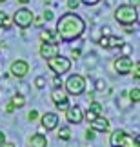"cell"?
Here are the masks:
<instances>
[{
	"mask_svg": "<svg viewBox=\"0 0 140 147\" xmlns=\"http://www.w3.org/2000/svg\"><path fill=\"white\" fill-rule=\"evenodd\" d=\"M86 31V22H84L82 16H78L76 13H69L62 15L57 20V35L60 36V40L64 42H73L75 38H80Z\"/></svg>",
	"mask_w": 140,
	"mask_h": 147,
	"instance_id": "6da1fadb",
	"label": "cell"
},
{
	"mask_svg": "<svg viewBox=\"0 0 140 147\" xmlns=\"http://www.w3.org/2000/svg\"><path fill=\"white\" fill-rule=\"evenodd\" d=\"M115 20L120 26H133L138 22V9L131 4H122L115 9Z\"/></svg>",
	"mask_w": 140,
	"mask_h": 147,
	"instance_id": "7a4b0ae2",
	"label": "cell"
},
{
	"mask_svg": "<svg viewBox=\"0 0 140 147\" xmlns=\"http://www.w3.org/2000/svg\"><path fill=\"white\" fill-rule=\"evenodd\" d=\"M66 93L71 96H80L86 93V78L82 75H71L66 80Z\"/></svg>",
	"mask_w": 140,
	"mask_h": 147,
	"instance_id": "3957f363",
	"label": "cell"
},
{
	"mask_svg": "<svg viewBox=\"0 0 140 147\" xmlns=\"http://www.w3.org/2000/svg\"><path fill=\"white\" fill-rule=\"evenodd\" d=\"M47 67H49V69H51L57 76H60V75H66V73L71 69V60L66 58V56L57 55V56H53V58L47 60Z\"/></svg>",
	"mask_w": 140,
	"mask_h": 147,
	"instance_id": "277c9868",
	"label": "cell"
},
{
	"mask_svg": "<svg viewBox=\"0 0 140 147\" xmlns=\"http://www.w3.org/2000/svg\"><path fill=\"white\" fill-rule=\"evenodd\" d=\"M33 18H35V15H33L31 9L20 7V9L15 11V15H13V18H11V20H13L15 24L20 27V29H26V27H29L33 24Z\"/></svg>",
	"mask_w": 140,
	"mask_h": 147,
	"instance_id": "5b68a950",
	"label": "cell"
},
{
	"mask_svg": "<svg viewBox=\"0 0 140 147\" xmlns=\"http://www.w3.org/2000/svg\"><path fill=\"white\" fill-rule=\"evenodd\" d=\"M109 145L111 147H131V136L124 129H115L109 136Z\"/></svg>",
	"mask_w": 140,
	"mask_h": 147,
	"instance_id": "8992f818",
	"label": "cell"
},
{
	"mask_svg": "<svg viewBox=\"0 0 140 147\" xmlns=\"http://www.w3.org/2000/svg\"><path fill=\"white\" fill-rule=\"evenodd\" d=\"M133 65H135L133 58H131V56H126V55H122V56H118V58H115V64H113L115 71L118 73V75H127V73L131 71Z\"/></svg>",
	"mask_w": 140,
	"mask_h": 147,
	"instance_id": "52a82bcc",
	"label": "cell"
},
{
	"mask_svg": "<svg viewBox=\"0 0 140 147\" xmlns=\"http://www.w3.org/2000/svg\"><path fill=\"white\" fill-rule=\"evenodd\" d=\"M29 73V64L26 60H15L9 67V75L15 78H24Z\"/></svg>",
	"mask_w": 140,
	"mask_h": 147,
	"instance_id": "ba28073f",
	"label": "cell"
},
{
	"mask_svg": "<svg viewBox=\"0 0 140 147\" xmlns=\"http://www.w3.org/2000/svg\"><path fill=\"white\" fill-rule=\"evenodd\" d=\"M64 113H66V120L69 123H75L76 125V123H80L84 120V113H82V109L78 105H69Z\"/></svg>",
	"mask_w": 140,
	"mask_h": 147,
	"instance_id": "9c48e42d",
	"label": "cell"
},
{
	"mask_svg": "<svg viewBox=\"0 0 140 147\" xmlns=\"http://www.w3.org/2000/svg\"><path fill=\"white\" fill-rule=\"evenodd\" d=\"M40 122H42V129L53 131V129L58 127V115L57 113H44L40 116Z\"/></svg>",
	"mask_w": 140,
	"mask_h": 147,
	"instance_id": "30bf717a",
	"label": "cell"
},
{
	"mask_svg": "<svg viewBox=\"0 0 140 147\" xmlns=\"http://www.w3.org/2000/svg\"><path fill=\"white\" fill-rule=\"evenodd\" d=\"M98 44L102 47H106V49H113V47H120L122 44H124V40H122L120 36H116V35H104L98 40Z\"/></svg>",
	"mask_w": 140,
	"mask_h": 147,
	"instance_id": "8fae6325",
	"label": "cell"
},
{
	"mask_svg": "<svg viewBox=\"0 0 140 147\" xmlns=\"http://www.w3.org/2000/svg\"><path fill=\"white\" fill-rule=\"evenodd\" d=\"M40 56L44 60H49V58H53V56H57L60 53V49L58 46H55V44H49V42H42V46H40Z\"/></svg>",
	"mask_w": 140,
	"mask_h": 147,
	"instance_id": "7c38bea8",
	"label": "cell"
},
{
	"mask_svg": "<svg viewBox=\"0 0 140 147\" xmlns=\"http://www.w3.org/2000/svg\"><path fill=\"white\" fill-rule=\"evenodd\" d=\"M89 123H91V129L95 133H108L109 131V120L106 116H102V115L97 116L95 120H91Z\"/></svg>",
	"mask_w": 140,
	"mask_h": 147,
	"instance_id": "4fadbf2b",
	"label": "cell"
},
{
	"mask_svg": "<svg viewBox=\"0 0 140 147\" xmlns=\"http://www.w3.org/2000/svg\"><path fill=\"white\" fill-rule=\"evenodd\" d=\"M40 40H42V42H49V44H55V46H58L60 36H58L53 29H44V31L40 33Z\"/></svg>",
	"mask_w": 140,
	"mask_h": 147,
	"instance_id": "5bb4252c",
	"label": "cell"
},
{
	"mask_svg": "<svg viewBox=\"0 0 140 147\" xmlns=\"http://www.w3.org/2000/svg\"><path fill=\"white\" fill-rule=\"evenodd\" d=\"M29 147H47V138L42 133H37L29 138Z\"/></svg>",
	"mask_w": 140,
	"mask_h": 147,
	"instance_id": "9a60e30c",
	"label": "cell"
},
{
	"mask_svg": "<svg viewBox=\"0 0 140 147\" xmlns=\"http://www.w3.org/2000/svg\"><path fill=\"white\" fill-rule=\"evenodd\" d=\"M51 100H53V104L68 102V93H66L62 87H60V89H53V91H51Z\"/></svg>",
	"mask_w": 140,
	"mask_h": 147,
	"instance_id": "2e32d148",
	"label": "cell"
},
{
	"mask_svg": "<svg viewBox=\"0 0 140 147\" xmlns=\"http://www.w3.org/2000/svg\"><path fill=\"white\" fill-rule=\"evenodd\" d=\"M11 24H13L11 16H7V15L4 13V11H0V27H4V29H9Z\"/></svg>",
	"mask_w": 140,
	"mask_h": 147,
	"instance_id": "e0dca14e",
	"label": "cell"
},
{
	"mask_svg": "<svg viewBox=\"0 0 140 147\" xmlns=\"http://www.w3.org/2000/svg\"><path fill=\"white\" fill-rule=\"evenodd\" d=\"M11 104H13L15 107H24V104H26V98L22 96L20 93H16V94H13V98H11Z\"/></svg>",
	"mask_w": 140,
	"mask_h": 147,
	"instance_id": "ac0fdd59",
	"label": "cell"
},
{
	"mask_svg": "<svg viewBox=\"0 0 140 147\" xmlns=\"http://www.w3.org/2000/svg\"><path fill=\"white\" fill-rule=\"evenodd\" d=\"M58 138H60V140H64V142H68V140L71 138V131H69V127H60V129H58Z\"/></svg>",
	"mask_w": 140,
	"mask_h": 147,
	"instance_id": "d6986e66",
	"label": "cell"
},
{
	"mask_svg": "<svg viewBox=\"0 0 140 147\" xmlns=\"http://www.w3.org/2000/svg\"><path fill=\"white\" fill-rule=\"evenodd\" d=\"M129 100H131V104H138L140 102V89L138 87H133L129 91Z\"/></svg>",
	"mask_w": 140,
	"mask_h": 147,
	"instance_id": "ffe728a7",
	"label": "cell"
},
{
	"mask_svg": "<svg viewBox=\"0 0 140 147\" xmlns=\"http://www.w3.org/2000/svg\"><path fill=\"white\" fill-rule=\"evenodd\" d=\"M89 109H91V111H95L97 115H102L104 107H102V104H98V102H91V104H89Z\"/></svg>",
	"mask_w": 140,
	"mask_h": 147,
	"instance_id": "44dd1931",
	"label": "cell"
},
{
	"mask_svg": "<svg viewBox=\"0 0 140 147\" xmlns=\"http://www.w3.org/2000/svg\"><path fill=\"white\" fill-rule=\"evenodd\" d=\"M35 87L37 89H44V87H46V78H44V76H37L35 78Z\"/></svg>",
	"mask_w": 140,
	"mask_h": 147,
	"instance_id": "7402d4cb",
	"label": "cell"
},
{
	"mask_svg": "<svg viewBox=\"0 0 140 147\" xmlns=\"http://www.w3.org/2000/svg\"><path fill=\"white\" fill-rule=\"evenodd\" d=\"M97 116H100V115H97V113H95V111H91V109H87V111H86V115H84V120L91 122V120H95Z\"/></svg>",
	"mask_w": 140,
	"mask_h": 147,
	"instance_id": "603a6c76",
	"label": "cell"
},
{
	"mask_svg": "<svg viewBox=\"0 0 140 147\" xmlns=\"http://www.w3.org/2000/svg\"><path fill=\"white\" fill-rule=\"evenodd\" d=\"M129 73H133V78H135V80H138V78H140V65L137 64V62H135V65L131 67Z\"/></svg>",
	"mask_w": 140,
	"mask_h": 147,
	"instance_id": "cb8c5ba5",
	"label": "cell"
},
{
	"mask_svg": "<svg viewBox=\"0 0 140 147\" xmlns=\"http://www.w3.org/2000/svg\"><path fill=\"white\" fill-rule=\"evenodd\" d=\"M60 87H62V78L55 75V78H53V89H60Z\"/></svg>",
	"mask_w": 140,
	"mask_h": 147,
	"instance_id": "d4e9b609",
	"label": "cell"
},
{
	"mask_svg": "<svg viewBox=\"0 0 140 147\" xmlns=\"http://www.w3.org/2000/svg\"><path fill=\"white\" fill-rule=\"evenodd\" d=\"M42 18H44V20H53V18H55L53 11H51V9H46V11H44V15H42Z\"/></svg>",
	"mask_w": 140,
	"mask_h": 147,
	"instance_id": "484cf974",
	"label": "cell"
},
{
	"mask_svg": "<svg viewBox=\"0 0 140 147\" xmlns=\"http://www.w3.org/2000/svg\"><path fill=\"white\" fill-rule=\"evenodd\" d=\"M78 5H80V2H78V0H68V7H69L71 11H75Z\"/></svg>",
	"mask_w": 140,
	"mask_h": 147,
	"instance_id": "4316f807",
	"label": "cell"
},
{
	"mask_svg": "<svg viewBox=\"0 0 140 147\" xmlns=\"http://www.w3.org/2000/svg\"><path fill=\"white\" fill-rule=\"evenodd\" d=\"M55 107H57V111H66L69 107V102H62V104H55Z\"/></svg>",
	"mask_w": 140,
	"mask_h": 147,
	"instance_id": "83f0119b",
	"label": "cell"
},
{
	"mask_svg": "<svg viewBox=\"0 0 140 147\" xmlns=\"http://www.w3.org/2000/svg\"><path fill=\"white\" fill-rule=\"evenodd\" d=\"M27 118H29L31 122H33V120H37V118H38V111H37V109H31L29 113H27Z\"/></svg>",
	"mask_w": 140,
	"mask_h": 147,
	"instance_id": "f1b7e54d",
	"label": "cell"
},
{
	"mask_svg": "<svg viewBox=\"0 0 140 147\" xmlns=\"http://www.w3.org/2000/svg\"><path fill=\"white\" fill-rule=\"evenodd\" d=\"M80 4H86V5H97L100 0H78Z\"/></svg>",
	"mask_w": 140,
	"mask_h": 147,
	"instance_id": "f546056e",
	"label": "cell"
},
{
	"mask_svg": "<svg viewBox=\"0 0 140 147\" xmlns=\"http://www.w3.org/2000/svg\"><path fill=\"white\" fill-rule=\"evenodd\" d=\"M122 51H124V55L126 56H129V53H131V47H129V44H122Z\"/></svg>",
	"mask_w": 140,
	"mask_h": 147,
	"instance_id": "4dcf8cb0",
	"label": "cell"
},
{
	"mask_svg": "<svg viewBox=\"0 0 140 147\" xmlns=\"http://www.w3.org/2000/svg\"><path fill=\"white\" fill-rule=\"evenodd\" d=\"M93 138H95V131H93L91 127H89L87 131H86V140H93Z\"/></svg>",
	"mask_w": 140,
	"mask_h": 147,
	"instance_id": "1f68e13d",
	"label": "cell"
},
{
	"mask_svg": "<svg viewBox=\"0 0 140 147\" xmlns=\"http://www.w3.org/2000/svg\"><path fill=\"white\" fill-rule=\"evenodd\" d=\"M78 56H80V49H71V58L76 60Z\"/></svg>",
	"mask_w": 140,
	"mask_h": 147,
	"instance_id": "d6a6232c",
	"label": "cell"
},
{
	"mask_svg": "<svg viewBox=\"0 0 140 147\" xmlns=\"http://www.w3.org/2000/svg\"><path fill=\"white\" fill-rule=\"evenodd\" d=\"M42 22H44L42 16H37V18H33V24H35L37 27H40V26H42Z\"/></svg>",
	"mask_w": 140,
	"mask_h": 147,
	"instance_id": "836d02e7",
	"label": "cell"
},
{
	"mask_svg": "<svg viewBox=\"0 0 140 147\" xmlns=\"http://www.w3.org/2000/svg\"><path fill=\"white\" fill-rule=\"evenodd\" d=\"M13 111H15V105H13V104H11V102H9V104L5 105V113H7V115H11V113H13Z\"/></svg>",
	"mask_w": 140,
	"mask_h": 147,
	"instance_id": "e575fe53",
	"label": "cell"
},
{
	"mask_svg": "<svg viewBox=\"0 0 140 147\" xmlns=\"http://www.w3.org/2000/svg\"><path fill=\"white\" fill-rule=\"evenodd\" d=\"M124 31L127 33V35H131V33H135V29H133L131 26H124Z\"/></svg>",
	"mask_w": 140,
	"mask_h": 147,
	"instance_id": "d590c367",
	"label": "cell"
},
{
	"mask_svg": "<svg viewBox=\"0 0 140 147\" xmlns=\"http://www.w3.org/2000/svg\"><path fill=\"white\" fill-rule=\"evenodd\" d=\"M0 147H16L13 142H4V144H0Z\"/></svg>",
	"mask_w": 140,
	"mask_h": 147,
	"instance_id": "8d00e7d4",
	"label": "cell"
},
{
	"mask_svg": "<svg viewBox=\"0 0 140 147\" xmlns=\"http://www.w3.org/2000/svg\"><path fill=\"white\" fill-rule=\"evenodd\" d=\"M4 142H5V133L0 131V144H4Z\"/></svg>",
	"mask_w": 140,
	"mask_h": 147,
	"instance_id": "74e56055",
	"label": "cell"
},
{
	"mask_svg": "<svg viewBox=\"0 0 140 147\" xmlns=\"http://www.w3.org/2000/svg\"><path fill=\"white\" fill-rule=\"evenodd\" d=\"M97 87L100 89V91H102V87H104V82H102V80H98V82H97Z\"/></svg>",
	"mask_w": 140,
	"mask_h": 147,
	"instance_id": "f35d334b",
	"label": "cell"
},
{
	"mask_svg": "<svg viewBox=\"0 0 140 147\" xmlns=\"http://www.w3.org/2000/svg\"><path fill=\"white\" fill-rule=\"evenodd\" d=\"M16 2H18V4H22V5H26V4H29L31 0H16Z\"/></svg>",
	"mask_w": 140,
	"mask_h": 147,
	"instance_id": "ab89813d",
	"label": "cell"
},
{
	"mask_svg": "<svg viewBox=\"0 0 140 147\" xmlns=\"http://www.w3.org/2000/svg\"><path fill=\"white\" fill-rule=\"evenodd\" d=\"M4 46H5V44H4V42H0V51H2V47H4Z\"/></svg>",
	"mask_w": 140,
	"mask_h": 147,
	"instance_id": "60d3db41",
	"label": "cell"
},
{
	"mask_svg": "<svg viewBox=\"0 0 140 147\" xmlns=\"http://www.w3.org/2000/svg\"><path fill=\"white\" fill-rule=\"evenodd\" d=\"M4 2H7V0H0V4H4Z\"/></svg>",
	"mask_w": 140,
	"mask_h": 147,
	"instance_id": "b9f144b4",
	"label": "cell"
}]
</instances>
